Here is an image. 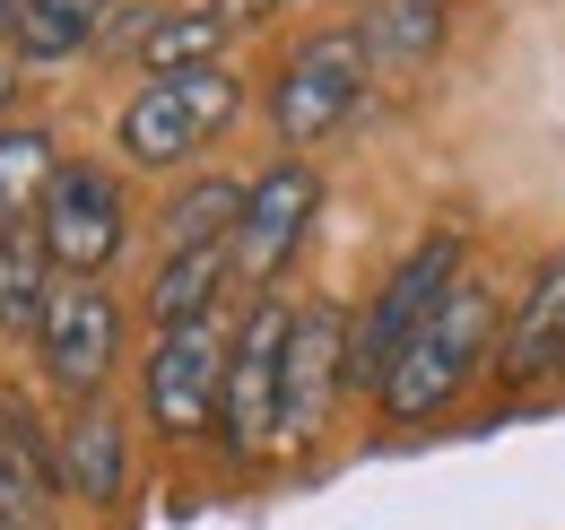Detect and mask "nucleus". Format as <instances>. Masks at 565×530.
<instances>
[{"mask_svg": "<svg viewBox=\"0 0 565 530\" xmlns=\"http://www.w3.org/2000/svg\"><path fill=\"white\" fill-rule=\"evenodd\" d=\"M235 218H244V183L235 174H192L183 192L157 209V262L166 253H210V244H226Z\"/></svg>", "mask_w": 565, "mask_h": 530, "instance_id": "nucleus-18", "label": "nucleus"}, {"mask_svg": "<svg viewBox=\"0 0 565 530\" xmlns=\"http://www.w3.org/2000/svg\"><path fill=\"white\" fill-rule=\"evenodd\" d=\"M53 487L78 496V505H96V513L131 496V426H122V409L78 400L71 417L53 426Z\"/></svg>", "mask_w": 565, "mask_h": 530, "instance_id": "nucleus-11", "label": "nucleus"}, {"mask_svg": "<svg viewBox=\"0 0 565 530\" xmlns=\"http://www.w3.org/2000/svg\"><path fill=\"white\" fill-rule=\"evenodd\" d=\"M365 96H374V70L356 53V26H322V35H305V44L270 70L262 114H270V131H279L287 157H305V148H322L331 131H349Z\"/></svg>", "mask_w": 565, "mask_h": 530, "instance_id": "nucleus-4", "label": "nucleus"}, {"mask_svg": "<svg viewBox=\"0 0 565 530\" xmlns=\"http://www.w3.org/2000/svg\"><path fill=\"white\" fill-rule=\"evenodd\" d=\"M349 26H356V53H365V70H374V78L426 70L435 53H444V35H452L444 0H365Z\"/></svg>", "mask_w": 565, "mask_h": 530, "instance_id": "nucleus-13", "label": "nucleus"}, {"mask_svg": "<svg viewBox=\"0 0 565 530\" xmlns=\"http://www.w3.org/2000/svg\"><path fill=\"white\" fill-rule=\"evenodd\" d=\"M235 114H244V78H235L226 62L166 70V78H140V87L122 96V114H114V148H122V166L174 174V166H192Z\"/></svg>", "mask_w": 565, "mask_h": 530, "instance_id": "nucleus-3", "label": "nucleus"}, {"mask_svg": "<svg viewBox=\"0 0 565 530\" xmlns=\"http://www.w3.org/2000/svg\"><path fill=\"white\" fill-rule=\"evenodd\" d=\"M287 322H296V305L270 287V296H253V305L235 314V331H226L217 444H226L235 462H262V453H279V365H287Z\"/></svg>", "mask_w": 565, "mask_h": 530, "instance_id": "nucleus-5", "label": "nucleus"}, {"mask_svg": "<svg viewBox=\"0 0 565 530\" xmlns=\"http://www.w3.org/2000/svg\"><path fill=\"white\" fill-rule=\"evenodd\" d=\"M201 9H210V18L226 26V35H244V26H262V18L279 9V0H201Z\"/></svg>", "mask_w": 565, "mask_h": 530, "instance_id": "nucleus-21", "label": "nucleus"}, {"mask_svg": "<svg viewBox=\"0 0 565 530\" xmlns=\"http://www.w3.org/2000/svg\"><path fill=\"white\" fill-rule=\"evenodd\" d=\"M9 105H18V62H9V53H0V123H18V114H9Z\"/></svg>", "mask_w": 565, "mask_h": 530, "instance_id": "nucleus-22", "label": "nucleus"}, {"mask_svg": "<svg viewBox=\"0 0 565 530\" xmlns=\"http://www.w3.org/2000/svg\"><path fill=\"white\" fill-rule=\"evenodd\" d=\"M226 287H235V262H226V244H210V253H166V262L148 269V287H140V314H148V331L217 322Z\"/></svg>", "mask_w": 565, "mask_h": 530, "instance_id": "nucleus-14", "label": "nucleus"}, {"mask_svg": "<svg viewBox=\"0 0 565 530\" xmlns=\"http://www.w3.org/2000/svg\"><path fill=\"white\" fill-rule=\"evenodd\" d=\"M53 426L18 400H0V522H35L53 505Z\"/></svg>", "mask_w": 565, "mask_h": 530, "instance_id": "nucleus-16", "label": "nucleus"}, {"mask_svg": "<svg viewBox=\"0 0 565 530\" xmlns=\"http://www.w3.org/2000/svg\"><path fill=\"white\" fill-rule=\"evenodd\" d=\"M461 278H470V235H461V226H426L418 244L383 269V287L349 314V383L356 392H383L392 357L418 339V322L461 287Z\"/></svg>", "mask_w": 565, "mask_h": 530, "instance_id": "nucleus-2", "label": "nucleus"}, {"mask_svg": "<svg viewBox=\"0 0 565 530\" xmlns=\"http://www.w3.org/2000/svg\"><path fill=\"white\" fill-rule=\"evenodd\" d=\"M349 392V305L313 296L287 322V365H279V453H305L331 426V400Z\"/></svg>", "mask_w": 565, "mask_h": 530, "instance_id": "nucleus-10", "label": "nucleus"}, {"mask_svg": "<svg viewBox=\"0 0 565 530\" xmlns=\"http://www.w3.org/2000/svg\"><path fill=\"white\" fill-rule=\"evenodd\" d=\"M217 44H226V26H217L210 9H166V18L140 26V70L148 78H166V70H210Z\"/></svg>", "mask_w": 565, "mask_h": 530, "instance_id": "nucleus-20", "label": "nucleus"}, {"mask_svg": "<svg viewBox=\"0 0 565 530\" xmlns=\"http://www.w3.org/2000/svg\"><path fill=\"white\" fill-rule=\"evenodd\" d=\"M217 383H226V322L157 331L140 357V417L166 444H201L217 435Z\"/></svg>", "mask_w": 565, "mask_h": 530, "instance_id": "nucleus-9", "label": "nucleus"}, {"mask_svg": "<svg viewBox=\"0 0 565 530\" xmlns=\"http://www.w3.org/2000/svg\"><path fill=\"white\" fill-rule=\"evenodd\" d=\"M35 357H44V383L71 409L105 400V383L122 374V296H114V278H62L53 305H44Z\"/></svg>", "mask_w": 565, "mask_h": 530, "instance_id": "nucleus-8", "label": "nucleus"}, {"mask_svg": "<svg viewBox=\"0 0 565 530\" xmlns=\"http://www.w3.org/2000/svg\"><path fill=\"white\" fill-rule=\"evenodd\" d=\"M0 530H26V522H0Z\"/></svg>", "mask_w": 565, "mask_h": 530, "instance_id": "nucleus-24", "label": "nucleus"}, {"mask_svg": "<svg viewBox=\"0 0 565 530\" xmlns=\"http://www.w3.org/2000/svg\"><path fill=\"white\" fill-rule=\"evenodd\" d=\"M35 235H44V253H53L62 278H114V262H122L131 235H140L131 183H122L114 166H96V157H62L53 192L35 209Z\"/></svg>", "mask_w": 565, "mask_h": 530, "instance_id": "nucleus-6", "label": "nucleus"}, {"mask_svg": "<svg viewBox=\"0 0 565 530\" xmlns=\"http://www.w3.org/2000/svg\"><path fill=\"white\" fill-rule=\"evenodd\" d=\"M53 174H62V139L44 123H0V226L35 218L44 192H53Z\"/></svg>", "mask_w": 565, "mask_h": 530, "instance_id": "nucleus-19", "label": "nucleus"}, {"mask_svg": "<svg viewBox=\"0 0 565 530\" xmlns=\"http://www.w3.org/2000/svg\"><path fill=\"white\" fill-rule=\"evenodd\" d=\"M313 218H322V166H305V157H270V166L244 183V218H235V235H226L235 287L270 296V287L287 278V262L305 253Z\"/></svg>", "mask_w": 565, "mask_h": 530, "instance_id": "nucleus-7", "label": "nucleus"}, {"mask_svg": "<svg viewBox=\"0 0 565 530\" xmlns=\"http://www.w3.org/2000/svg\"><path fill=\"white\" fill-rule=\"evenodd\" d=\"M495 339H504V305H495L488 278H461L435 314L418 322V339L392 357V374H383V417L392 426H426L435 409H452V400L470 392V374L495 357Z\"/></svg>", "mask_w": 565, "mask_h": 530, "instance_id": "nucleus-1", "label": "nucleus"}, {"mask_svg": "<svg viewBox=\"0 0 565 530\" xmlns=\"http://www.w3.org/2000/svg\"><path fill=\"white\" fill-rule=\"evenodd\" d=\"M9 35H18V0H0V53H9Z\"/></svg>", "mask_w": 565, "mask_h": 530, "instance_id": "nucleus-23", "label": "nucleus"}, {"mask_svg": "<svg viewBox=\"0 0 565 530\" xmlns=\"http://www.w3.org/2000/svg\"><path fill=\"white\" fill-rule=\"evenodd\" d=\"M565 365V253L531 269L522 305H504V339H495V374L504 383H540Z\"/></svg>", "mask_w": 565, "mask_h": 530, "instance_id": "nucleus-12", "label": "nucleus"}, {"mask_svg": "<svg viewBox=\"0 0 565 530\" xmlns=\"http://www.w3.org/2000/svg\"><path fill=\"white\" fill-rule=\"evenodd\" d=\"M53 287H62V269L44 253L35 218H9V226H0V339H35L44 331Z\"/></svg>", "mask_w": 565, "mask_h": 530, "instance_id": "nucleus-17", "label": "nucleus"}, {"mask_svg": "<svg viewBox=\"0 0 565 530\" xmlns=\"http://www.w3.org/2000/svg\"><path fill=\"white\" fill-rule=\"evenodd\" d=\"M105 26H114V0H18L9 62L62 70V62H78V53H105Z\"/></svg>", "mask_w": 565, "mask_h": 530, "instance_id": "nucleus-15", "label": "nucleus"}]
</instances>
